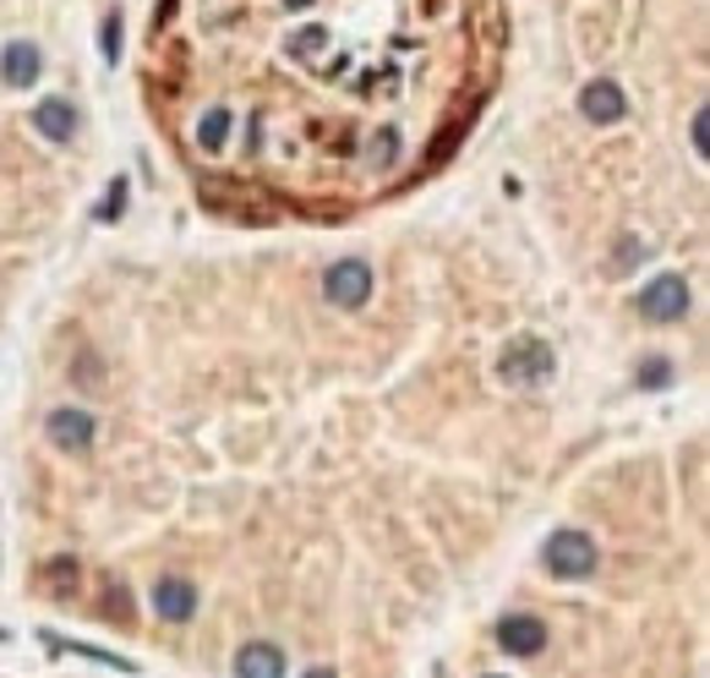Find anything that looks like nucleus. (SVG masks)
<instances>
[{
    "mask_svg": "<svg viewBox=\"0 0 710 678\" xmlns=\"http://www.w3.org/2000/svg\"><path fill=\"white\" fill-rule=\"evenodd\" d=\"M552 372H558V356L541 335L509 339V350L498 356V378H509V383H547Z\"/></svg>",
    "mask_w": 710,
    "mask_h": 678,
    "instance_id": "obj_1",
    "label": "nucleus"
},
{
    "mask_svg": "<svg viewBox=\"0 0 710 678\" xmlns=\"http://www.w3.org/2000/svg\"><path fill=\"white\" fill-rule=\"evenodd\" d=\"M596 542L584 537V531H552V542L541 547V569L552 575V580H584V575H596Z\"/></svg>",
    "mask_w": 710,
    "mask_h": 678,
    "instance_id": "obj_2",
    "label": "nucleus"
},
{
    "mask_svg": "<svg viewBox=\"0 0 710 678\" xmlns=\"http://www.w3.org/2000/svg\"><path fill=\"white\" fill-rule=\"evenodd\" d=\"M372 290H378V285H372V263H361V258H339V263L323 273V296L333 307H350V312H356V307L372 301Z\"/></svg>",
    "mask_w": 710,
    "mask_h": 678,
    "instance_id": "obj_3",
    "label": "nucleus"
},
{
    "mask_svg": "<svg viewBox=\"0 0 710 678\" xmlns=\"http://www.w3.org/2000/svg\"><path fill=\"white\" fill-rule=\"evenodd\" d=\"M634 307H640V318H650V323H678V318L689 312V285H683V273L650 279Z\"/></svg>",
    "mask_w": 710,
    "mask_h": 678,
    "instance_id": "obj_4",
    "label": "nucleus"
},
{
    "mask_svg": "<svg viewBox=\"0 0 710 678\" xmlns=\"http://www.w3.org/2000/svg\"><path fill=\"white\" fill-rule=\"evenodd\" d=\"M580 110H584V121L612 127V121H623V116H629V99H623V88H618L612 77H596V82H584Z\"/></svg>",
    "mask_w": 710,
    "mask_h": 678,
    "instance_id": "obj_5",
    "label": "nucleus"
},
{
    "mask_svg": "<svg viewBox=\"0 0 710 678\" xmlns=\"http://www.w3.org/2000/svg\"><path fill=\"white\" fill-rule=\"evenodd\" d=\"M498 646H503L509 657H536V651L547 646V624H541L536 612H509V618L498 624Z\"/></svg>",
    "mask_w": 710,
    "mask_h": 678,
    "instance_id": "obj_6",
    "label": "nucleus"
},
{
    "mask_svg": "<svg viewBox=\"0 0 710 678\" xmlns=\"http://www.w3.org/2000/svg\"><path fill=\"white\" fill-rule=\"evenodd\" d=\"M153 612L164 618V624H192V612H197V586L192 580H181V575H170V580H159L153 586Z\"/></svg>",
    "mask_w": 710,
    "mask_h": 678,
    "instance_id": "obj_7",
    "label": "nucleus"
},
{
    "mask_svg": "<svg viewBox=\"0 0 710 678\" xmlns=\"http://www.w3.org/2000/svg\"><path fill=\"white\" fill-rule=\"evenodd\" d=\"M50 443L66 455H88L93 449V416L88 410H56L50 416Z\"/></svg>",
    "mask_w": 710,
    "mask_h": 678,
    "instance_id": "obj_8",
    "label": "nucleus"
},
{
    "mask_svg": "<svg viewBox=\"0 0 710 678\" xmlns=\"http://www.w3.org/2000/svg\"><path fill=\"white\" fill-rule=\"evenodd\" d=\"M236 678H284V651L273 640H252L236 657Z\"/></svg>",
    "mask_w": 710,
    "mask_h": 678,
    "instance_id": "obj_9",
    "label": "nucleus"
},
{
    "mask_svg": "<svg viewBox=\"0 0 710 678\" xmlns=\"http://www.w3.org/2000/svg\"><path fill=\"white\" fill-rule=\"evenodd\" d=\"M39 50L28 44V39H11L6 50H0V77H6V88H28L33 77H39Z\"/></svg>",
    "mask_w": 710,
    "mask_h": 678,
    "instance_id": "obj_10",
    "label": "nucleus"
},
{
    "mask_svg": "<svg viewBox=\"0 0 710 678\" xmlns=\"http://www.w3.org/2000/svg\"><path fill=\"white\" fill-rule=\"evenodd\" d=\"M33 127H39V137H50V142H71V132H77V110H71L66 99H44V104L33 110Z\"/></svg>",
    "mask_w": 710,
    "mask_h": 678,
    "instance_id": "obj_11",
    "label": "nucleus"
},
{
    "mask_svg": "<svg viewBox=\"0 0 710 678\" xmlns=\"http://www.w3.org/2000/svg\"><path fill=\"white\" fill-rule=\"evenodd\" d=\"M224 137H230V110H208V116L197 121V148L219 153V148H224Z\"/></svg>",
    "mask_w": 710,
    "mask_h": 678,
    "instance_id": "obj_12",
    "label": "nucleus"
},
{
    "mask_svg": "<svg viewBox=\"0 0 710 678\" xmlns=\"http://www.w3.org/2000/svg\"><path fill=\"white\" fill-rule=\"evenodd\" d=\"M121 208H127V181H116V187L104 192V208H99V219H121Z\"/></svg>",
    "mask_w": 710,
    "mask_h": 678,
    "instance_id": "obj_13",
    "label": "nucleus"
},
{
    "mask_svg": "<svg viewBox=\"0 0 710 678\" xmlns=\"http://www.w3.org/2000/svg\"><path fill=\"white\" fill-rule=\"evenodd\" d=\"M44 575H50V586H77V564H71V558H56Z\"/></svg>",
    "mask_w": 710,
    "mask_h": 678,
    "instance_id": "obj_14",
    "label": "nucleus"
},
{
    "mask_svg": "<svg viewBox=\"0 0 710 678\" xmlns=\"http://www.w3.org/2000/svg\"><path fill=\"white\" fill-rule=\"evenodd\" d=\"M104 56H121V17H104Z\"/></svg>",
    "mask_w": 710,
    "mask_h": 678,
    "instance_id": "obj_15",
    "label": "nucleus"
},
{
    "mask_svg": "<svg viewBox=\"0 0 710 678\" xmlns=\"http://www.w3.org/2000/svg\"><path fill=\"white\" fill-rule=\"evenodd\" d=\"M640 378H646V389H661V383L672 378V367H667V361H646V372H640Z\"/></svg>",
    "mask_w": 710,
    "mask_h": 678,
    "instance_id": "obj_16",
    "label": "nucleus"
},
{
    "mask_svg": "<svg viewBox=\"0 0 710 678\" xmlns=\"http://www.w3.org/2000/svg\"><path fill=\"white\" fill-rule=\"evenodd\" d=\"M694 153H700V159H706V110H700V116H694Z\"/></svg>",
    "mask_w": 710,
    "mask_h": 678,
    "instance_id": "obj_17",
    "label": "nucleus"
},
{
    "mask_svg": "<svg viewBox=\"0 0 710 678\" xmlns=\"http://www.w3.org/2000/svg\"><path fill=\"white\" fill-rule=\"evenodd\" d=\"M307 678H333V674H328V668H312V674H307Z\"/></svg>",
    "mask_w": 710,
    "mask_h": 678,
    "instance_id": "obj_18",
    "label": "nucleus"
},
{
    "mask_svg": "<svg viewBox=\"0 0 710 678\" xmlns=\"http://www.w3.org/2000/svg\"><path fill=\"white\" fill-rule=\"evenodd\" d=\"M0 640H6V629H0Z\"/></svg>",
    "mask_w": 710,
    "mask_h": 678,
    "instance_id": "obj_19",
    "label": "nucleus"
}]
</instances>
